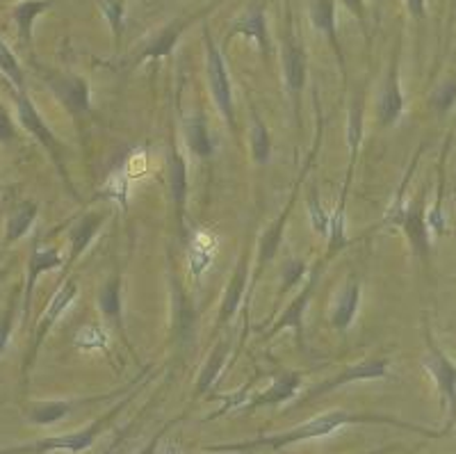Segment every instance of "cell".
Here are the masks:
<instances>
[{
	"instance_id": "6da1fadb",
	"label": "cell",
	"mask_w": 456,
	"mask_h": 454,
	"mask_svg": "<svg viewBox=\"0 0 456 454\" xmlns=\"http://www.w3.org/2000/svg\"><path fill=\"white\" fill-rule=\"evenodd\" d=\"M345 425H390V427L409 429V432L420 433L427 439H441L445 429L441 432H434V429L420 427V425L406 423V420H399L395 416H386V413H374V411H345V409H336V411L322 413L317 418L306 420V423L297 425L292 429H285L281 433H272V436H263V439L254 441H240V443H222V445H206V452H254L260 448L270 450H283L288 445L304 443V441L313 439H324V436H331L333 432H338Z\"/></svg>"
},
{
	"instance_id": "7a4b0ae2",
	"label": "cell",
	"mask_w": 456,
	"mask_h": 454,
	"mask_svg": "<svg viewBox=\"0 0 456 454\" xmlns=\"http://www.w3.org/2000/svg\"><path fill=\"white\" fill-rule=\"evenodd\" d=\"M135 395V391L128 392V398L121 400L114 409H110L105 416H101L99 420H94L92 425H87L85 429H78V432L62 433V436H51V439L35 441V443L28 445H16V448H5L0 450V454H51V452H69V454H80L87 452L101 433L105 432L110 420H114L126 409V404L130 402V398Z\"/></svg>"
},
{
	"instance_id": "3957f363",
	"label": "cell",
	"mask_w": 456,
	"mask_h": 454,
	"mask_svg": "<svg viewBox=\"0 0 456 454\" xmlns=\"http://www.w3.org/2000/svg\"><path fill=\"white\" fill-rule=\"evenodd\" d=\"M390 375V361L386 357H372V359H365V361H358L354 366L342 367L338 372L336 377L327 379V382L317 384L311 392H308L306 398L301 400L299 404H308L313 400H320L324 398L327 392L338 391L340 386H347V384L354 382H377V379H386Z\"/></svg>"
},
{
	"instance_id": "277c9868",
	"label": "cell",
	"mask_w": 456,
	"mask_h": 454,
	"mask_svg": "<svg viewBox=\"0 0 456 454\" xmlns=\"http://www.w3.org/2000/svg\"><path fill=\"white\" fill-rule=\"evenodd\" d=\"M203 39H206L208 48V78H210V89H213V98L217 103V110L226 120L228 128L235 130V112H233V89H231V78H228L226 62L224 55L219 53L217 44L213 42V35L208 28H203Z\"/></svg>"
},
{
	"instance_id": "5b68a950",
	"label": "cell",
	"mask_w": 456,
	"mask_h": 454,
	"mask_svg": "<svg viewBox=\"0 0 456 454\" xmlns=\"http://www.w3.org/2000/svg\"><path fill=\"white\" fill-rule=\"evenodd\" d=\"M422 366L429 372L431 379L436 382V388L441 392V400L445 407H450L452 420H456V363L450 361L445 351L431 341V335L427 334V354L422 359Z\"/></svg>"
},
{
	"instance_id": "8992f818",
	"label": "cell",
	"mask_w": 456,
	"mask_h": 454,
	"mask_svg": "<svg viewBox=\"0 0 456 454\" xmlns=\"http://www.w3.org/2000/svg\"><path fill=\"white\" fill-rule=\"evenodd\" d=\"M425 194H420L411 206H404L397 215L388 217L386 222L402 227L409 238L413 252L420 256L422 260L429 259V224L425 217Z\"/></svg>"
},
{
	"instance_id": "52a82bcc",
	"label": "cell",
	"mask_w": 456,
	"mask_h": 454,
	"mask_svg": "<svg viewBox=\"0 0 456 454\" xmlns=\"http://www.w3.org/2000/svg\"><path fill=\"white\" fill-rule=\"evenodd\" d=\"M16 105H19V120H21L23 128H26L28 133H30L32 137H35V140L48 151V153H51L57 169H60V174H62L64 181H67V169H64L62 165V149H60V144H57L55 135L51 133V128L44 124L42 114L37 112V108L32 105V101L28 98L26 92H19V96H16Z\"/></svg>"
},
{
	"instance_id": "ba28073f",
	"label": "cell",
	"mask_w": 456,
	"mask_h": 454,
	"mask_svg": "<svg viewBox=\"0 0 456 454\" xmlns=\"http://www.w3.org/2000/svg\"><path fill=\"white\" fill-rule=\"evenodd\" d=\"M324 263H327V260H320L317 269H313L311 279L306 281V285H304V290L299 293V297H295V301H292V304L285 309V313L281 315L279 322H276V325L267 331V338H274V335L283 329H295L297 343H299L301 350L306 351V343H304V313H306V309H308V300H311V294L315 293L317 284H320V274H322V269H324Z\"/></svg>"
},
{
	"instance_id": "9c48e42d",
	"label": "cell",
	"mask_w": 456,
	"mask_h": 454,
	"mask_svg": "<svg viewBox=\"0 0 456 454\" xmlns=\"http://www.w3.org/2000/svg\"><path fill=\"white\" fill-rule=\"evenodd\" d=\"M78 297V281L76 279H69L67 284L62 285V288L57 290V294L53 297V301L48 304L46 313L42 315V320H39V326H37L35 331V338H32V345H30V351H28V361H26V367L23 370L28 372V367H30V363L35 361L37 351H39V347H42V343L46 341L48 331L53 329V325H55L57 320H60V315L64 313V310L71 306V301Z\"/></svg>"
},
{
	"instance_id": "30bf717a",
	"label": "cell",
	"mask_w": 456,
	"mask_h": 454,
	"mask_svg": "<svg viewBox=\"0 0 456 454\" xmlns=\"http://www.w3.org/2000/svg\"><path fill=\"white\" fill-rule=\"evenodd\" d=\"M404 112V94H402V87H399V69H397V53L393 57V64H390V73L386 78L384 92L379 96L377 103V120L379 126H395Z\"/></svg>"
},
{
	"instance_id": "8fae6325",
	"label": "cell",
	"mask_w": 456,
	"mask_h": 454,
	"mask_svg": "<svg viewBox=\"0 0 456 454\" xmlns=\"http://www.w3.org/2000/svg\"><path fill=\"white\" fill-rule=\"evenodd\" d=\"M121 395V391H114V392H105V395H99V398H87V400H57V402H39L35 407H30L28 411V420L32 425H53V423H60L64 420L67 416H71L76 409L85 407V404H96V402H103V400H112Z\"/></svg>"
},
{
	"instance_id": "7c38bea8",
	"label": "cell",
	"mask_w": 456,
	"mask_h": 454,
	"mask_svg": "<svg viewBox=\"0 0 456 454\" xmlns=\"http://www.w3.org/2000/svg\"><path fill=\"white\" fill-rule=\"evenodd\" d=\"M301 382H304L301 372H281L279 377H274V382L270 384V388H265L263 392H258L251 402L244 404V409H247V411H256V409L260 407H276V404L288 402V400L297 395Z\"/></svg>"
},
{
	"instance_id": "4fadbf2b",
	"label": "cell",
	"mask_w": 456,
	"mask_h": 454,
	"mask_svg": "<svg viewBox=\"0 0 456 454\" xmlns=\"http://www.w3.org/2000/svg\"><path fill=\"white\" fill-rule=\"evenodd\" d=\"M283 71L288 92L292 94L295 103H299L301 89L306 85V55L299 48V44L292 42L290 35H285L283 44Z\"/></svg>"
},
{
	"instance_id": "5bb4252c",
	"label": "cell",
	"mask_w": 456,
	"mask_h": 454,
	"mask_svg": "<svg viewBox=\"0 0 456 454\" xmlns=\"http://www.w3.org/2000/svg\"><path fill=\"white\" fill-rule=\"evenodd\" d=\"M313 158H315V153H311V161H308V165L304 167V174L299 176V181H297V187H295V192H292V199H290V202H288V206L283 208V212H281L279 219H276V222L272 224L270 228H267V233H265L263 238H260V253H258V265H260V269H263L265 265L270 263V260L276 256V252H279V244H281V240H283L285 222H288V217H290L292 203H295L297 192H299V186H301V181H304V176H306L308 167H311Z\"/></svg>"
},
{
	"instance_id": "9a60e30c",
	"label": "cell",
	"mask_w": 456,
	"mask_h": 454,
	"mask_svg": "<svg viewBox=\"0 0 456 454\" xmlns=\"http://www.w3.org/2000/svg\"><path fill=\"white\" fill-rule=\"evenodd\" d=\"M62 265V256L57 249L44 247V249H35L28 260V279H26V297H23V315L28 318L30 313V301H32V293H35V284L37 279L42 277V274L51 272V269L60 268Z\"/></svg>"
},
{
	"instance_id": "2e32d148",
	"label": "cell",
	"mask_w": 456,
	"mask_h": 454,
	"mask_svg": "<svg viewBox=\"0 0 456 454\" xmlns=\"http://www.w3.org/2000/svg\"><path fill=\"white\" fill-rule=\"evenodd\" d=\"M169 190L171 199H174V206H176L178 224L183 228V217H185V203H187V190H190V183H187V162L181 153H178L176 144H171L169 149Z\"/></svg>"
},
{
	"instance_id": "e0dca14e",
	"label": "cell",
	"mask_w": 456,
	"mask_h": 454,
	"mask_svg": "<svg viewBox=\"0 0 456 454\" xmlns=\"http://www.w3.org/2000/svg\"><path fill=\"white\" fill-rule=\"evenodd\" d=\"M358 301H361V285L356 281L349 279L345 284V288L338 293L336 306L331 310V325L336 326L338 331H347L352 326L354 318H356Z\"/></svg>"
},
{
	"instance_id": "ac0fdd59",
	"label": "cell",
	"mask_w": 456,
	"mask_h": 454,
	"mask_svg": "<svg viewBox=\"0 0 456 454\" xmlns=\"http://www.w3.org/2000/svg\"><path fill=\"white\" fill-rule=\"evenodd\" d=\"M247 279H249V265H247V259H242L235 268L233 277H231V284H228L226 293H224L222 300V310H219V322L226 325L240 309V301H242V294L247 290Z\"/></svg>"
},
{
	"instance_id": "d6986e66",
	"label": "cell",
	"mask_w": 456,
	"mask_h": 454,
	"mask_svg": "<svg viewBox=\"0 0 456 454\" xmlns=\"http://www.w3.org/2000/svg\"><path fill=\"white\" fill-rule=\"evenodd\" d=\"M53 89L57 96L62 98L64 103L73 110V112H87L89 110V85L85 83L83 78L69 76V78H57L53 80Z\"/></svg>"
},
{
	"instance_id": "ffe728a7",
	"label": "cell",
	"mask_w": 456,
	"mask_h": 454,
	"mask_svg": "<svg viewBox=\"0 0 456 454\" xmlns=\"http://www.w3.org/2000/svg\"><path fill=\"white\" fill-rule=\"evenodd\" d=\"M228 351H231L228 343L219 341L217 347L213 350V354H210V359H208V363L203 366L201 375H199L197 386H194V398L192 400H201L203 395H206V392L213 388V384L217 382V377L222 375L224 366H226Z\"/></svg>"
},
{
	"instance_id": "44dd1931",
	"label": "cell",
	"mask_w": 456,
	"mask_h": 454,
	"mask_svg": "<svg viewBox=\"0 0 456 454\" xmlns=\"http://www.w3.org/2000/svg\"><path fill=\"white\" fill-rule=\"evenodd\" d=\"M238 32L256 39L260 51H263V55H270V37H267V21H265L263 7H251V10L240 19L238 26L233 28V35H238Z\"/></svg>"
},
{
	"instance_id": "7402d4cb",
	"label": "cell",
	"mask_w": 456,
	"mask_h": 454,
	"mask_svg": "<svg viewBox=\"0 0 456 454\" xmlns=\"http://www.w3.org/2000/svg\"><path fill=\"white\" fill-rule=\"evenodd\" d=\"M185 140L187 149L192 151L197 158H210L213 155V140H210V130H208L203 114H192L185 121Z\"/></svg>"
},
{
	"instance_id": "603a6c76",
	"label": "cell",
	"mask_w": 456,
	"mask_h": 454,
	"mask_svg": "<svg viewBox=\"0 0 456 454\" xmlns=\"http://www.w3.org/2000/svg\"><path fill=\"white\" fill-rule=\"evenodd\" d=\"M105 215H101V212H89V215H85L83 219L78 222V227L73 228L71 233V256H69V260H76L78 256H83L85 249L89 247V243L94 240V235L99 233L101 224H103Z\"/></svg>"
},
{
	"instance_id": "cb8c5ba5",
	"label": "cell",
	"mask_w": 456,
	"mask_h": 454,
	"mask_svg": "<svg viewBox=\"0 0 456 454\" xmlns=\"http://www.w3.org/2000/svg\"><path fill=\"white\" fill-rule=\"evenodd\" d=\"M311 21L317 30L324 32V35L329 37V42L333 44V48H336L338 53V60L342 62L340 46H338V35H336V5H333V0H313Z\"/></svg>"
},
{
	"instance_id": "d4e9b609",
	"label": "cell",
	"mask_w": 456,
	"mask_h": 454,
	"mask_svg": "<svg viewBox=\"0 0 456 454\" xmlns=\"http://www.w3.org/2000/svg\"><path fill=\"white\" fill-rule=\"evenodd\" d=\"M37 203L35 202H23L21 206L16 208L14 212L10 215V219H7V244L16 243L19 238H23L28 231H30L32 222L37 219Z\"/></svg>"
},
{
	"instance_id": "484cf974",
	"label": "cell",
	"mask_w": 456,
	"mask_h": 454,
	"mask_svg": "<svg viewBox=\"0 0 456 454\" xmlns=\"http://www.w3.org/2000/svg\"><path fill=\"white\" fill-rule=\"evenodd\" d=\"M181 23H171V26H167L165 30L160 32V35L153 39V42L146 46V51L142 53L140 62H146V60H158V57H165L169 55L171 51H174V46H176L178 37H181Z\"/></svg>"
},
{
	"instance_id": "4316f807",
	"label": "cell",
	"mask_w": 456,
	"mask_h": 454,
	"mask_svg": "<svg viewBox=\"0 0 456 454\" xmlns=\"http://www.w3.org/2000/svg\"><path fill=\"white\" fill-rule=\"evenodd\" d=\"M46 7H48V0H28V3L16 7L14 12L16 26H19V35H21V39L26 44H30L32 39V21H35L37 16L42 14Z\"/></svg>"
},
{
	"instance_id": "83f0119b",
	"label": "cell",
	"mask_w": 456,
	"mask_h": 454,
	"mask_svg": "<svg viewBox=\"0 0 456 454\" xmlns=\"http://www.w3.org/2000/svg\"><path fill=\"white\" fill-rule=\"evenodd\" d=\"M251 153H254V161L258 162V165H267V162H270V133H267V126H265L258 117H254V126H251Z\"/></svg>"
},
{
	"instance_id": "f1b7e54d",
	"label": "cell",
	"mask_w": 456,
	"mask_h": 454,
	"mask_svg": "<svg viewBox=\"0 0 456 454\" xmlns=\"http://www.w3.org/2000/svg\"><path fill=\"white\" fill-rule=\"evenodd\" d=\"M99 306L108 318H121V281L119 277L110 279L99 293Z\"/></svg>"
},
{
	"instance_id": "f546056e",
	"label": "cell",
	"mask_w": 456,
	"mask_h": 454,
	"mask_svg": "<svg viewBox=\"0 0 456 454\" xmlns=\"http://www.w3.org/2000/svg\"><path fill=\"white\" fill-rule=\"evenodd\" d=\"M0 71L10 78L19 92H26V80H23V71L21 67H19V60H16L14 53L5 46L3 39H0Z\"/></svg>"
},
{
	"instance_id": "4dcf8cb0",
	"label": "cell",
	"mask_w": 456,
	"mask_h": 454,
	"mask_svg": "<svg viewBox=\"0 0 456 454\" xmlns=\"http://www.w3.org/2000/svg\"><path fill=\"white\" fill-rule=\"evenodd\" d=\"M76 345L85 351L105 350V347H108V334H105L99 325H85L83 329L76 334Z\"/></svg>"
},
{
	"instance_id": "1f68e13d",
	"label": "cell",
	"mask_w": 456,
	"mask_h": 454,
	"mask_svg": "<svg viewBox=\"0 0 456 454\" xmlns=\"http://www.w3.org/2000/svg\"><path fill=\"white\" fill-rule=\"evenodd\" d=\"M308 217H311V227L315 228L317 233L327 235L329 233V222H331V215L322 210L320 194H317V187H311V194H308Z\"/></svg>"
},
{
	"instance_id": "d6a6232c",
	"label": "cell",
	"mask_w": 456,
	"mask_h": 454,
	"mask_svg": "<svg viewBox=\"0 0 456 454\" xmlns=\"http://www.w3.org/2000/svg\"><path fill=\"white\" fill-rule=\"evenodd\" d=\"M456 103V80H447L431 94V105L438 114H445Z\"/></svg>"
},
{
	"instance_id": "836d02e7",
	"label": "cell",
	"mask_w": 456,
	"mask_h": 454,
	"mask_svg": "<svg viewBox=\"0 0 456 454\" xmlns=\"http://www.w3.org/2000/svg\"><path fill=\"white\" fill-rule=\"evenodd\" d=\"M16 294H19V290H14L10 297V304H7L5 313H3V318H0V354L5 351L7 343H10V335H12V326H14V315H16Z\"/></svg>"
},
{
	"instance_id": "e575fe53",
	"label": "cell",
	"mask_w": 456,
	"mask_h": 454,
	"mask_svg": "<svg viewBox=\"0 0 456 454\" xmlns=\"http://www.w3.org/2000/svg\"><path fill=\"white\" fill-rule=\"evenodd\" d=\"M306 263L304 260H288L281 269V281H283V293H288L290 288H295L301 279H304V274H306Z\"/></svg>"
},
{
	"instance_id": "d590c367",
	"label": "cell",
	"mask_w": 456,
	"mask_h": 454,
	"mask_svg": "<svg viewBox=\"0 0 456 454\" xmlns=\"http://www.w3.org/2000/svg\"><path fill=\"white\" fill-rule=\"evenodd\" d=\"M101 7H103V14L108 16L110 26H112L114 35H117V42L121 39V30H124V5L119 0H101Z\"/></svg>"
},
{
	"instance_id": "8d00e7d4",
	"label": "cell",
	"mask_w": 456,
	"mask_h": 454,
	"mask_svg": "<svg viewBox=\"0 0 456 454\" xmlns=\"http://www.w3.org/2000/svg\"><path fill=\"white\" fill-rule=\"evenodd\" d=\"M183 418H185V416H178V418H174V420H169V423H167V425H162V427L158 429V433H156V436H153V439H151L149 443H146L144 448H142L140 452H137V454H158V448H160V441H162V436H165V433L169 432V429L174 427V425H178V423H181Z\"/></svg>"
},
{
	"instance_id": "74e56055",
	"label": "cell",
	"mask_w": 456,
	"mask_h": 454,
	"mask_svg": "<svg viewBox=\"0 0 456 454\" xmlns=\"http://www.w3.org/2000/svg\"><path fill=\"white\" fill-rule=\"evenodd\" d=\"M12 140H14V124H12L7 110L0 105V142L7 144V142Z\"/></svg>"
},
{
	"instance_id": "f35d334b",
	"label": "cell",
	"mask_w": 456,
	"mask_h": 454,
	"mask_svg": "<svg viewBox=\"0 0 456 454\" xmlns=\"http://www.w3.org/2000/svg\"><path fill=\"white\" fill-rule=\"evenodd\" d=\"M208 263H210V253H206V249L190 253V265H192L194 277H199L208 268Z\"/></svg>"
},
{
	"instance_id": "ab89813d",
	"label": "cell",
	"mask_w": 456,
	"mask_h": 454,
	"mask_svg": "<svg viewBox=\"0 0 456 454\" xmlns=\"http://www.w3.org/2000/svg\"><path fill=\"white\" fill-rule=\"evenodd\" d=\"M174 290H176V300H178V304L181 306H185V309H190V301H187V297L185 294H183V290H181V285H174ZM178 320L183 322V325H190V322H192V310H187V315L183 313V310H178Z\"/></svg>"
},
{
	"instance_id": "60d3db41",
	"label": "cell",
	"mask_w": 456,
	"mask_h": 454,
	"mask_svg": "<svg viewBox=\"0 0 456 454\" xmlns=\"http://www.w3.org/2000/svg\"><path fill=\"white\" fill-rule=\"evenodd\" d=\"M406 5L415 19H425V0H406Z\"/></svg>"
},
{
	"instance_id": "b9f144b4",
	"label": "cell",
	"mask_w": 456,
	"mask_h": 454,
	"mask_svg": "<svg viewBox=\"0 0 456 454\" xmlns=\"http://www.w3.org/2000/svg\"><path fill=\"white\" fill-rule=\"evenodd\" d=\"M342 3H345V5H347L349 10L358 16V19L363 16V3H361V0H342Z\"/></svg>"
},
{
	"instance_id": "7bdbcfd3",
	"label": "cell",
	"mask_w": 456,
	"mask_h": 454,
	"mask_svg": "<svg viewBox=\"0 0 456 454\" xmlns=\"http://www.w3.org/2000/svg\"><path fill=\"white\" fill-rule=\"evenodd\" d=\"M397 450H399V445H386V448L370 450V452H365V454H393V452H397Z\"/></svg>"
}]
</instances>
